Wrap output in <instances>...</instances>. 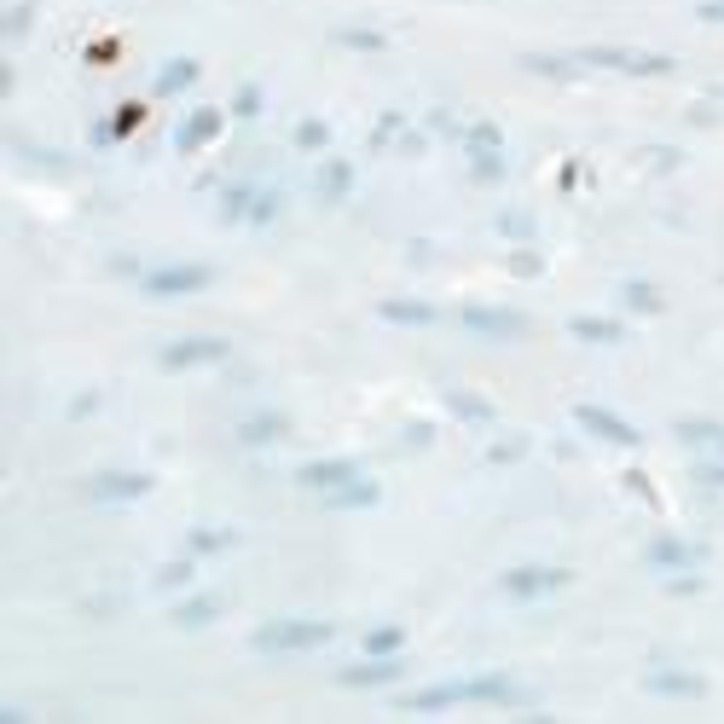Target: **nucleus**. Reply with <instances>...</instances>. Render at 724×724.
I'll list each match as a JSON object with an SVG mask.
<instances>
[{
  "mask_svg": "<svg viewBox=\"0 0 724 724\" xmlns=\"http://www.w3.org/2000/svg\"><path fill=\"white\" fill-rule=\"evenodd\" d=\"M389 325H435V307L429 302H383Z\"/></svg>",
  "mask_w": 724,
  "mask_h": 724,
  "instance_id": "12",
  "label": "nucleus"
},
{
  "mask_svg": "<svg viewBox=\"0 0 724 724\" xmlns=\"http://www.w3.org/2000/svg\"><path fill=\"white\" fill-rule=\"evenodd\" d=\"M325 504H336V510H360V504H377V487H371V481H360V487H336V493H325Z\"/></svg>",
  "mask_w": 724,
  "mask_h": 724,
  "instance_id": "16",
  "label": "nucleus"
},
{
  "mask_svg": "<svg viewBox=\"0 0 724 724\" xmlns=\"http://www.w3.org/2000/svg\"><path fill=\"white\" fill-rule=\"evenodd\" d=\"M215 128H221V116H192L180 134H174V145L180 151H192V145H203V140H215Z\"/></svg>",
  "mask_w": 724,
  "mask_h": 724,
  "instance_id": "13",
  "label": "nucleus"
},
{
  "mask_svg": "<svg viewBox=\"0 0 724 724\" xmlns=\"http://www.w3.org/2000/svg\"><path fill=\"white\" fill-rule=\"evenodd\" d=\"M696 557L701 551H690V545H655V551H649V562H667V568H690Z\"/></svg>",
  "mask_w": 724,
  "mask_h": 724,
  "instance_id": "22",
  "label": "nucleus"
},
{
  "mask_svg": "<svg viewBox=\"0 0 724 724\" xmlns=\"http://www.w3.org/2000/svg\"><path fill=\"white\" fill-rule=\"evenodd\" d=\"M452 701H522V690L510 678H464V684H441V690H418L412 707H452Z\"/></svg>",
  "mask_w": 724,
  "mask_h": 724,
  "instance_id": "1",
  "label": "nucleus"
},
{
  "mask_svg": "<svg viewBox=\"0 0 724 724\" xmlns=\"http://www.w3.org/2000/svg\"><path fill=\"white\" fill-rule=\"evenodd\" d=\"M464 325H475V331H487V336H522L528 331L522 313H499V307H464Z\"/></svg>",
  "mask_w": 724,
  "mask_h": 724,
  "instance_id": "9",
  "label": "nucleus"
},
{
  "mask_svg": "<svg viewBox=\"0 0 724 724\" xmlns=\"http://www.w3.org/2000/svg\"><path fill=\"white\" fill-rule=\"evenodd\" d=\"M255 105H261V93H255V87H250V93H238V99H232V111H238V116H255Z\"/></svg>",
  "mask_w": 724,
  "mask_h": 724,
  "instance_id": "27",
  "label": "nucleus"
},
{
  "mask_svg": "<svg viewBox=\"0 0 724 724\" xmlns=\"http://www.w3.org/2000/svg\"><path fill=\"white\" fill-rule=\"evenodd\" d=\"M394 643H400V626H389V632H371V638H365V649H371V655H383V649H394Z\"/></svg>",
  "mask_w": 724,
  "mask_h": 724,
  "instance_id": "24",
  "label": "nucleus"
},
{
  "mask_svg": "<svg viewBox=\"0 0 724 724\" xmlns=\"http://www.w3.org/2000/svg\"><path fill=\"white\" fill-rule=\"evenodd\" d=\"M574 336L580 342H620V325L614 319H574Z\"/></svg>",
  "mask_w": 724,
  "mask_h": 724,
  "instance_id": "19",
  "label": "nucleus"
},
{
  "mask_svg": "<svg viewBox=\"0 0 724 724\" xmlns=\"http://www.w3.org/2000/svg\"><path fill=\"white\" fill-rule=\"evenodd\" d=\"M192 76H197V64H192V58H174L163 76H157V87H151V93H163V99H168V93H180V87L192 82Z\"/></svg>",
  "mask_w": 724,
  "mask_h": 724,
  "instance_id": "15",
  "label": "nucleus"
},
{
  "mask_svg": "<svg viewBox=\"0 0 724 724\" xmlns=\"http://www.w3.org/2000/svg\"><path fill=\"white\" fill-rule=\"evenodd\" d=\"M649 684H655V690H672V696H701V678H678V672H655Z\"/></svg>",
  "mask_w": 724,
  "mask_h": 724,
  "instance_id": "20",
  "label": "nucleus"
},
{
  "mask_svg": "<svg viewBox=\"0 0 724 724\" xmlns=\"http://www.w3.org/2000/svg\"><path fill=\"white\" fill-rule=\"evenodd\" d=\"M174 620H180V626H209V620H215V603H209V597H197V603H186Z\"/></svg>",
  "mask_w": 724,
  "mask_h": 724,
  "instance_id": "23",
  "label": "nucleus"
},
{
  "mask_svg": "<svg viewBox=\"0 0 724 724\" xmlns=\"http://www.w3.org/2000/svg\"><path fill=\"white\" fill-rule=\"evenodd\" d=\"M145 487H151L145 475H99L87 493H93V499H140Z\"/></svg>",
  "mask_w": 724,
  "mask_h": 724,
  "instance_id": "11",
  "label": "nucleus"
},
{
  "mask_svg": "<svg viewBox=\"0 0 724 724\" xmlns=\"http://www.w3.org/2000/svg\"><path fill=\"white\" fill-rule=\"evenodd\" d=\"M284 429H290V418H284V412H261V418L238 423V441H244V446H261V441H279Z\"/></svg>",
  "mask_w": 724,
  "mask_h": 724,
  "instance_id": "10",
  "label": "nucleus"
},
{
  "mask_svg": "<svg viewBox=\"0 0 724 724\" xmlns=\"http://www.w3.org/2000/svg\"><path fill=\"white\" fill-rule=\"evenodd\" d=\"M342 41H348V47H383V35H371V29H348Z\"/></svg>",
  "mask_w": 724,
  "mask_h": 724,
  "instance_id": "26",
  "label": "nucleus"
},
{
  "mask_svg": "<svg viewBox=\"0 0 724 724\" xmlns=\"http://www.w3.org/2000/svg\"><path fill=\"white\" fill-rule=\"evenodd\" d=\"M701 481H707V487H724V464H701Z\"/></svg>",
  "mask_w": 724,
  "mask_h": 724,
  "instance_id": "29",
  "label": "nucleus"
},
{
  "mask_svg": "<svg viewBox=\"0 0 724 724\" xmlns=\"http://www.w3.org/2000/svg\"><path fill=\"white\" fill-rule=\"evenodd\" d=\"M232 545V533H203V539H192V551H226Z\"/></svg>",
  "mask_w": 724,
  "mask_h": 724,
  "instance_id": "25",
  "label": "nucleus"
},
{
  "mask_svg": "<svg viewBox=\"0 0 724 724\" xmlns=\"http://www.w3.org/2000/svg\"><path fill=\"white\" fill-rule=\"evenodd\" d=\"M574 423H580V429H591V435H603V441H614V446H638V441H643L632 423L614 418V412H603V406H580V412H574Z\"/></svg>",
  "mask_w": 724,
  "mask_h": 724,
  "instance_id": "5",
  "label": "nucleus"
},
{
  "mask_svg": "<svg viewBox=\"0 0 724 724\" xmlns=\"http://www.w3.org/2000/svg\"><path fill=\"white\" fill-rule=\"evenodd\" d=\"M701 18H707V24H724V0H701Z\"/></svg>",
  "mask_w": 724,
  "mask_h": 724,
  "instance_id": "28",
  "label": "nucleus"
},
{
  "mask_svg": "<svg viewBox=\"0 0 724 724\" xmlns=\"http://www.w3.org/2000/svg\"><path fill=\"white\" fill-rule=\"evenodd\" d=\"M348 180H354V168L348 163H325L319 168V197H342L348 192Z\"/></svg>",
  "mask_w": 724,
  "mask_h": 724,
  "instance_id": "18",
  "label": "nucleus"
},
{
  "mask_svg": "<svg viewBox=\"0 0 724 724\" xmlns=\"http://www.w3.org/2000/svg\"><path fill=\"white\" fill-rule=\"evenodd\" d=\"M389 678H400V667L394 661H371V667H354V672H342V684H354V690H365V684H389Z\"/></svg>",
  "mask_w": 724,
  "mask_h": 724,
  "instance_id": "17",
  "label": "nucleus"
},
{
  "mask_svg": "<svg viewBox=\"0 0 724 724\" xmlns=\"http://www.w3.org/2000/svg\"><path fill=\"white\" fill-rule=\"evenodd\" d=\"M626 307H632V313H655V307H661V296H655V284H626Z\"/></svg>",
  "mask_w": 724,
  "mask_h": 724,
  "instance_id": "21",
  "label": "nucleus"
},
{
  "mask_svg": "<svg viewBox=\"0 0 724 724\" xmlns=\"http://www.w3.org/2000/svg\"><path fill=\"white\" fill-rule=\"evenodd\" d=\"M209 360H226V342H215V336H192V342H180V348H163V365H168V371L209 365Z\"/></svg>",
  "mask_w": 724,
  "mask_h": 724,
  "instance_id": "7",
  "label": "nucleus"
},
{
  "mask_svg": "<svg viewBox=\"0 0 724 724\" xmlns=\"http://www.w3.org/2000/svg\"><path fill=\"white\" fill-rule=\"evenodd\" d=\"M348 481H360V464H354V458H319V464H302V487H313V493H336V487H348Z\"/></svg>",
  "mask_w": 724,
  "mask_h": 724,
  "instance_id": "4",
  "label": "nucleus"
},
{
  "mask_svg": "<svg viewBox=\"0 0 724 724\" xmlns=\"http://www.w3.org/2000/svg\"><path fill=\"white\" fill-rule=\"evenodd\" d=\"M562 585H568V568H516V574H504L510 597H545V591H562Z\"/></svg>",
  "mask_w": 724,
  "mask_h": 724,
  "instance_id": "6",
  "label": "nucleus"
},
{
  "mask_svg": "<svg viewBox=\"0 0 724 724\" xmlns=\"http://www.w3.org/2000/svg\"><path fill=\"white\" fill-rule=\"evenodd\" d=\"M209 284V267H163V273H151L145 290L151 296H186V290H203Z\"/></svg>",
  "mask_w": 724,
  "mask_h": 724,
  "instance_id": "8",
  "label": "nucleus"
},
{
  "mask_svg": "<svg viewBox=\"0 0 724 724\" xmlns=\"http://www.w3.org/2000/svg\"><path fill=\"white\" fill-rule=\"evenodd\" d=\"M331 638H336L331 620H273V626L255 632V649L279 655V649H319V643H331Z\"/></svg>",
  "mask_w": 724,
  "mask_h": 724,
  "instance_id": "2",
  "label": "nucleus"
},
{
  "mask_svg": "<svg viewBox=\"0 0 724 724\" xmlns=\"http://www.w3.org/2000/svg\"><path fill=\"white\" fill-rule=\"evenodd\" d=\"M678 435H684V441H690V446H719V452H724V429H719V423L684 418V423H678Z\"/></svg>",
  "mask_w": 724,
  "mask_h": 724,
  "instance_id": "14",
  "label": "nucleus"
},
{
  "mask_svg": "<svg viewBox=\"0 0 724 724\" xmlns=\"http://www.w3.org/2000/svg\"><path fill=\"white\" fill-rule=\"evenodd\" d=\"M574 64H597V70H620V76H667V53H638V47H580Z\"/></svg>",
  "mask_w": 724,
  "mask_h": 724,
  "instance_id": "3",
  "label": "nucleus"
}]
</instances>
